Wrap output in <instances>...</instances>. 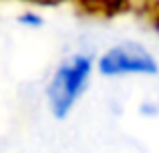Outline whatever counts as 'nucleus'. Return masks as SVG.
Segmentation results:
<instances>
[{"label": "nucleus", "mask_w": 159, "mask_h": 153, "mask_svg": "<svg viewBox=\"0 0 159 153\" xmlns=\"http://www.w3.org/2000/svg\"><path fill=\"white\" fill-rule=\"evenodd\" d=\"M91 75V59L77 55L57 69L51 85L47 89L48 105L57 119H65L83 95Z\"/></svg>", "instance_id": "nucleus-1"}, {"label": "nucleus", "mask_w": 159, "mask_h": 153, "mask_svg": "<svg viewBox=\"0 0 159 153\" xmlns=\"http://www.w3.org/2000/svg\"><path fill=\"white\" fill-rule=\"evenodd\" d=\"M26 2L43 4V6H54V4H61V2H65V0H26Z\"/></svg>", "instance_id": "nucleus-6"}, {"label": "nucleus", "mask_w": 159, "mask_h": 153, "mask_svg": "<svg viewBox=\"0 0 159 153\" xmlns=\"http://www.w3.org/2000/svg\"><path fill=\"white\" fill-rule=\"evenodd\" d=\"M99 73L105 77L121 75H157V61L149 51L135 43L119 44L107 51L99 61Z\"/></svg>", "instance_id": "nucleus-2"}, {"label": "nucleus", "mask_w": 159, "mask_h": 153, "mask_svg": "<svg viewBox=\"0 0 159 153\" xmlns=\"http://www.w3.org/2000/svg\"><path fill=\"white\" fill-rule=\"evenodd\" d=\"M20 22H22V24H30V26H40L43 20H40L36 14H30V12H28V14L20 16Z\"/></svg>", "instance_id": "nucleus-5"}, {"label": "nucleus", "mask_w": 159, "mask_h": 153, "mask_svg": "<svg viewBox=\"0 0 159 153\" xmlns=\"http://www.w3.org/2000/svg\"><path fill=\"white\" fill-rule=\"evenodd\" d=\"M143 14L147 16L149 24L159 32V0H149L143 6Z\"/></svg>", "instance_id": "nucleus-4"}, {"label": "nucleus", "mask_w": 159, "mask_h": 153, "mask_svg": "<svg viewBox=\"0 0 159 153\" xmlns=\"http://www.w3.org/2000/svg\"><path fill=\"white\" fill-rule=\"evenodd\" d=\"M75 2L85 14L113 18V16L129 12L131 8H141L143 10V6L149 0H75Z\"/></svg>", "instance_id": "nucleus-3"}]
</instances>
